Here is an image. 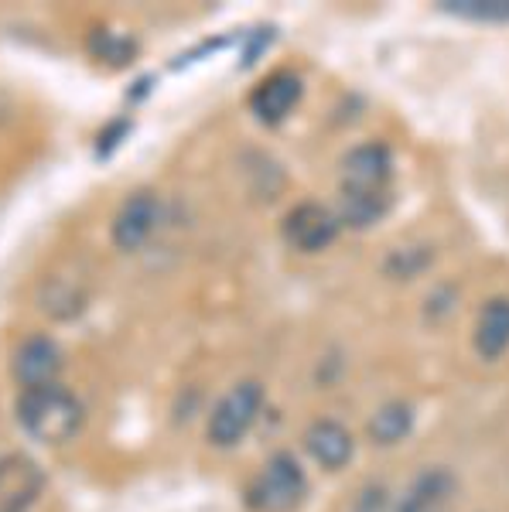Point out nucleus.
<instances>
[{
  "mask_svg": "<svg viewBox=\"0 0 509 512\" xmlns=\"http://www.w3.org/2000/svg\"><path fill=\"white\" fill-rule=\"evenodd\" d=\"M458 478L448 468H428L410 482L397 512H455Z\"/></svg>",
  "mask_w": 509,
  "mask_h": 512,
  "instance_id": "1a4fd4ad",
  "label": "nucleus"
},
{
  "mask_svg": "<svg viewBox=\"0 0 509 512\" xmlns=\"http://www.w3.org/2000/svg\"><path fill=\"white\" fill-rule=\"evenodd\" d=\"M298 103H301V79L294 76V72H274V76H267L250 96L253 113L264 123L287 120Z\"/></svg>",
  "mask_w": 509,
  "mask_h": 512,
  "instance_id": "9d476101",
  "label": "nucleus"
},
{
  "mask_svg": "<svg viewBox=\"0 0 509 512\" xmlns=\"http://www.w3.org/2000/svg\"><path fill=\"white\" fill-rule=\"evenodd\" d=\"M414 427V414H410L407 403L393 400V403H383L373 417H369V441L380 444V448H390V444H400L404 437L410 434Z\"/></svg>",
  "mask_w": 509,
  "mask_h": 512,
  "instance_id": "4468645a",
  "label": "nucleus"
},
{
  "mask_svg": "<svg viewBox=\"0 0 509 512\" xmlns=\"http://www.w3.org/2000/svg\"><path fill=\"white\" fill-rule=\"evenodd\" d=\"M475 349L482 359H499L509 349V297H492L475 325Z\"/></svg>",
  "mask_w": 509,
  "mask_h": 512,
  "instance_id": "f8f14e48",
  "label": "nucleus"
},
{
  "mask_svg": "<svg viewBox=\"0 0 509 512\" xmlns=\"http://www.w3.org/2000/svg\"><path fill=\"white\" fill-rule=\"evenodd\" d=\"M161 222V202L154 192H134L127 198V202L120 205V212L113 216V243L120 246L123 253H134L141 250L147 239L154 236V229H158Z\"/></svg>",
  "mask_w": 509,
  "mask_h": 512,
  "instance_id": "423d86ee",
  "label": "nucleus"
},
{
  "mask_svg": "<svg viewBox=\"0 0 509 512\" xmlns=\"http://www.w3.org/2000/svg\"><path fill=\"white\" fill-rule=\"evenodd\" d=\"M45 475L28 454L0 458V512H28L38 502Z\"/></svg>",
  "mask_w": 509,
  "mask_h": 512,
  "instance_id": "6e6552de",
  "label": "nucleus"
},
{
  "mask_svg": "<svg viewBox=\"0 0 509 512\" xmlns=\"http://www.w3.org/2000/svg\"><path fill=\"white\" fill-rule=\"evenodd\" d=\"M89 48H93L96 59H103L110 65H127V62H134V55H137L134 41L120 38V35H110V31H96V35L89 38Z\"/></svg>",
  "mask_w": 509,
  "mask_h": 512,
  "instance_id": "dca6fc26",
  "label": "nucleus"
},
{
  "mask_svg": "<svg viewBox=\"0 0 509 512\" xmlns=\"http://www.w3.org/2000/svg\"><path fill=\"white\" fill-rule=\"evenodd\" d=\"M445 7L469 21H509V0H451Z\"/></svg>",
  "mask_w": 509,
  "mask_h": 512,
  "instance_id": "f3484780",
  "label": "nucleus"
},
{
  "mask_svg": "<svg viewBox=\"0 0 509 512\" xmlns=\"http://www.w3.org/2000/svg\"><path fill=\"white\" fill-rule=\"evenodd\" d=\"M260 410H264V386L253 383V379H243L229 390L223 400L212 407L209 414V427H205V437L216 448H233L240 444L250 427L257 424Z\"/></svg>",
  "mask_w": 509,
  "mask_h": 512,
  "instance_id": "7ed1b4c3",
  "label": "nucleus"
},
{
  "mask_svg": "<svg viewBox=\"0 0 509 512\" xmlns=\"http://www.w3.org/2000/svg\"><path fill=\"white\" fill-rule=\"evenodd\" d=\"M393 154L387 144H359L342 158V188L349 192H387Z\"/></svg>",
  "mask_w": 509,
  "mask_h": 512,
  "instance_id": "0eeeda50",
  "label": "nucleus"
},
{
  "mask_svg": "<svg viewBox=\"0 0 509 512\" xmlns=\"http://www.w3.org/2000/svg\"><path fill=\"white\" fill-rule=\"evenodd\" d=\"M65 352L59 349V342L48 335H31L18 345L11 359V373L21 383V390H38V386H52L59 383Z\"/></svg>",
  "mask_w": 509,
  "mask_h": 512,
  "instance_id": "20e7f679",
  "label": "nucleus"
},
{
  "mask_svg": "<svg viewBox=\"0 0 509 512\" xmlns=\"http://www.w3.org/2000/svg\"><path fill=\"white\" fill-rule=\"evenodd\" d=\"M18 420L35 441L65 444L82 431L86 407H82V400L69 386L52 383V386H38V390H21Z\"/></svg>",
  "mask_w": 509,
  "mask_h": 512,
  "instance_id": "f257e3e1",
  "label": "nucleus"
},
{
  "mask_svg": "<svg viewBox=\"0 0 509 512\" xmlns=\"http://www.w3.org/2000/svg\"><path fill=\"white\" fill-rule=\"evenodd\" d=\"M41 308L52 318H72L86 308V284L79 277H48L41 291Z\"/></svg>",
  "mask_w": 509,
  "mask_h": 512,
  "instance_id": "2eb2a0df",
  "label": "nucleus"
},
{
  "mask_svg": "<svg viewBox=\"0 0 509 512\" xmlns=\"http://www.w3.org/2000/svg\"><path fill=\"white\" fill-rule=\"evenodd\" d=\"M387 209H390V192H349V188H342L335 216H339L342 226L366 229L387 216Z\"/></svg>",
  "mask_w": 509,
  "mask_h": 512,
  "instance_id": "ddd939ff",
  "label": "nucleus"
},
{
  "mask_svg": "<svg viewBox=\"0 0 509 512\" xmlns=\"http://www.w3.org/2000/svg\"><path fill=\"white\" fill-rule=\"evenodd\" d=\"M308 478L305 468L291 458V454H274L264 465V472L253 478L250 485V509L253 512H294L305 502Z\"/></svg>",
  "mask_w": 509,
  "mask_h": 512,
  "instance_id": "f03ea898",
  "label": "nucleus"
},
{
  "mask_svg": "<svg viewBox=\"0 0 509 512\" xmlns=\"http://www.w3.org/2000/svg\"><path fill=\"white\" fill-rule=\"evenodd\" d=\"M356 512H387V492H383V485H369L363 489L356 502Z\"/></svg>",
  "mask_w": 509,
  "mask_h": 512,
  "instance_id": "a211bd4d",
  "label": "nucleus"
},
{
  "mask_svg": "<svg viewBox=\"0 0 509 512\" xmlns=\"http://www.w3.org/2000/svg\"><path fill=\"white\" fill-rule=\"evenodd\" d=\"M342 222L322 202H301L284 216V239L301 253H318L339 236Z\"/></svg>",
  "mask_w": 509,
  "mask_h": 512,
  "instance_id": "39448f33",
  "label": "nucleus"
},
{
  "mask_svg": "<svg viewBox=\"0 0 509 512\" xmlns=\"http://www.w3.org/2000/svg\"><path fill=\"white\" fill-rule=\"evenodd\" d=\"M305 448L325 472H342L352 461V454H356V441L335 420H318L305 431Z\"/></svg>",
  "mask_w": 509,
  "mask_h": 512,
  "instance_id": "9b49d317",
  "label": "nucleus"
}]
</instances>
